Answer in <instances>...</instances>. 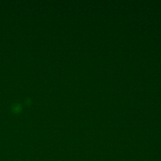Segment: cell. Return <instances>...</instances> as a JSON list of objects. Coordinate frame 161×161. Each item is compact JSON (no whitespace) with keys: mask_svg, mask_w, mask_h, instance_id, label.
Instances as JSON below:
<instances>
[{"mask_svg":"<svg viewBox=\"0 0 161 161\" xmlns=\"http://www.w3.org/2000/svg\"><path fill=\"white\" fill-rule=\"evenodd\" d=\"M22 105L19 103H15L11 107V111L15 114H18L22 111Z\"/></svg>","mask_w":161,"mask_h":161,"instance_id":"cell-1","label":"cell"}]
</instances>
